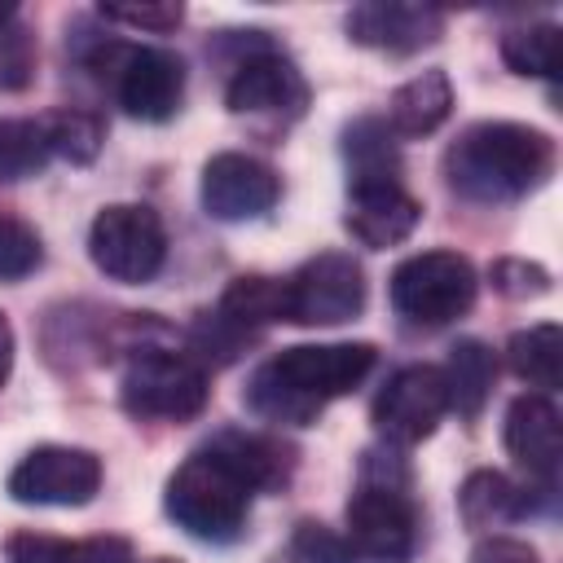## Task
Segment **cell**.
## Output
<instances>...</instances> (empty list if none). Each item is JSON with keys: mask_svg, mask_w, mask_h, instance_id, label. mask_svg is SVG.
I'll use <instances>...</instances> for the list:
<instances>
[{"mask_svg": "<svg viewBox=\"0 0 563 563\" xmlns=\"http://www.w3.org/2000/svg\"><path fill=\"white\" fill-rule=\"evenodd\" d=\"M101 488V457L75 444H40L9 471V497L22 506H84Z\"/></svg>", "mask_w": 563, "mask_h": 563, "instance_id": "cell-8", "label": "cell"}, {"mask_svg": "<svg viewBox=\"0 0 563 563\" xmlns=\"http://www.w3.org/2000/svg\"><path fill=\"white\" fill-rule=\"evenodd\" d=\"M44 141H48V154L84 167V163H92L101 154L106 128L88 110H62V114H48L44 119Z\"/></svg>", "mask_w": 563, "mask_h": 563, "instance_id": "cell-26", "label": "cell"}, {"mask_svg": "<svg viewBox=\"0 0 563 563\" xmlns=\"http://www.w3.org/2000/svg\"><path fill=\"white\" fill-rule=\"evenodd\" d=\"M493 286L510 299H537L550 290V273L532 260H497L493 264Z\"/></svg>", "mask_w": 563, "mask_h": 563, "instance_id": "cell-31", "label": "cell"}, {"mask_svg": "<svg viewBox=\"0 0 563 563\" xmlns=\"http://www.w3.org/2000/svg\"><path fill=\"white\" fill-rule=\"evenodd\" d=\"M444 409H449V391L435 365H405L374 396V422L396 444H418L422 435H431Z\"/></svg>", "mask_w": 563, "mask_h": 563, "instance_id": "cell-10", "label": "cell"}, {"mask_svg": "<svg viewBox=\"0 0 563 563\" xmlns=\"http://www.w3.org/2000/svg\"><path fill=\"white\" fill-rule=\"evenodd\" d=\"M457 510H462L466 528H497L506 519H519L528 510V501L501 471H475L457 493Z\"/></svg>", "mask_w": 563, "mask_h": 563, "instance_id": "cell-21", "label": "cell"}, {"mask_svg": "<svg viewBox=\"0 0 563 563\" xmlns=\"http://www.w3.org/2000/svg\"><path fill=\"white\" fill-rule=\"evenodd\" d=\"M246 501H251V488L207 449H198L189 462H180L163 493L167 515L189 537L216 541V545L233 541L246 528Z\"/></svg>", "mask_w": 563, "mask_h": 563, "instance_id": "cell-3", "label": "cell"}, {"mask_svg": "<svg viewBox=\"0 0 563 563\" xmlns=\"http://www.w3.org/2000/svg\"><path fill=\"white\" fill-rule=\"evenodd\" d=\"M48 163L44 123L0 119V180H26Z\"/></svg>", "mask_w": 563, "mask_h": 563, "instance_id": "cell-27", "label": "cell"}, {"mask_svg": "<svg viewBox=\"0 0 563 563\" xmlns=\"http://www.w3.org/2000/svg\"><path fill=\"white\" fill-rule=\"evenodd\" d=\"M554 167V141L541 128L484 119L471 123L444 154V176L466 202H515Z\"/></svg>", "mask_w": 563, "mask_h": 563, "instance_id": "cell-2", "label": "cell"}, {"mask_svg": "<svg viewBox=\"0 0 563 563\" xmlns=\"http://www.w3.org/2000/svg\"><path fill=\"white\" fill-rule=\"evenodd\" d=\"M347 163H352V185L361 180H396L400 172V154L391 141V128L378 119H356L347 132Z\"/></svg>", "mask_w": 563, "mask_h": 563, "instance_id": "cell-24", "label": "cell"}, {"mask_svg": "<svg viewBox=\"0 0 563 563\" xmlns=\"http://www.w3.org/2000/svg\"><path fill=\"white\" fill-rule=\"evenodd\" d=\"M506 356H510V369L532 383V387H559V365H563V330L554 321H541V325H528L519 334H510L506 343Z\"/></svg>", "mask_w": 563, "mask_h": 563, "instance_id": "cell-22", "label": "cell"}, {"mask_svg": "<svg viewBox=\"0 0 563 563\" xmlns=\"http://www.w3.org/2000/svg\"><path fill=\"white\" fill-rule=\"evenodd\" d=\"M471 563H541V559H537L532 545H523V541H515V537H488V541L475 550Z\"/></svg>", "mask_w": 563, "mask_h": 563, "instance_id": "cell-34", "label": "cell"}, {"mask_svg": "<svg viewBox=\"0 0 563 563\" xmlns=\"http://www.w3.org/2000/svg\"><path fill=\"white\" fill-rule=\"evenodd\" d=\"M101 18L163 35V31H176L185 22V9L180 4H101Z\"/></svg>", "mask_w": 563, "mask_h": 563, "instance_id": "cell-32", "label": "cell"}, {"mask_svg": "<svg viewBox=\"0 0 563 563\" xmlns=\"http://www.w3.org/2000/svg\"><path fill=\"white\" fill-rule=\"evenodd\" d=\"M224 101L233 114H251V119H295L308 101V84L303 75L277 57V53H255L246 57L229 88H224Z\"/></svg>", "mask_w": 563, "mask_h": 563, "instance_id": "cell-13", "label": "cell"}, {"mask_svg": "<svg viewBox=\"0 0 563 563\" xmlns=\"http://www.w3.org/2000/svg\"><path fill=\"white\" fill-rule=\"evenodd\" d=\"M440 31H444V18L440 9H427V4H356L347 13V35L383 53H418L435 44Z\"/></svg>", "mask_w": 563, "mask_h": 563, "instance_id": "cell-15", "label": "cell"}, {"mask_svg": "<svg viewBox=\"0 0 563 563\" xmlns=\"http://www.w3.org/2000/svg\"><path fill=\"white\" fill-rule=\"evenodd\" d=\"M9 563H136L123 537H88V541H57L44 532H13Z\"/></svg>", "mask_w": 563, "mask_h": 563, "instance_id": "cell-19", "label": "cell"}, {"mask_svg": "<svg viewBox=\"0 0 563 563\" xmlns=\"http://www.w3.org/2000/svg\"><path fill=\"white\" fill-rule=\"evenodd\" d=\"M207 453L220 457L251 493L255 488H277V484L290 479V453L277 440L255 435V431H220V435H211Z\"/></svg>", "mask_w": 563, "mask_h": 563, "instance_id": "cell-17", "label": "cell"}, {"mask_svg": "<svg viewBox=\"0 0 563 563\" xmlns=\"http://www.w3.org/2000/svg\"><path fill=\"white\" fill-rule=\"evenodd\" d=\"M453 110V84L444 70H422L405 79L387 101V123L396 136H427Z\"/></svg>", "mask_w": 563, "mask_h": 563, "instance_id": "cell-18", "label": "cell"}, {"mask_svg": "<svg viewBox=\"0 0 563 563\" xmlns=\"http://www.w3.org/2000/svg\"><path fill=\"white\" fill-rule=\"evenodd\" d=\"M40 260H44L40 233L26 220H18V216H0V277L18 282V277L35 273Z\"/></svg>", "mask_w": 563, "mask_h": 563, "instance_id": "cell-29", "label": "cell"}, {"mask_svg": "<svg viewBox=\"0 0 563 563\" xmlns=\"http://www.w3.org/2000/svg\"><path fill=\"white\" fill-rule=\"evenodd\" d=\"M13 13H18V9H13L9 0H0V22H4V18H13Z\"/></svg>", "mask_w": 563, "mask_h": 563, "instance_id": "cell-36", "label": "cell"}, {"mask_svg": "<svg viewBox=\"0 0 563 563\" xmlns=\"http://www.w3.org/2000/svg\"><path fill=\"white\" fill-rule=\"evenodd\" d=\"M506 453L537 479H554L559 475V453H563V435H559V409L541 396L528 391L519 400H510L506 409Z\"/></svg>", "mask_w": 563, "mask_h": 563, "instance_id": "cell-16", "label": "cell"}, {"mask_svg": "<svg viewBox=\"0 0 563 563\" xmlns=\"http://www.w3.org/2000/svg\"><path fill=\"white\" fill-rule=\"evenodd\" d=\"M374 369L369 343H299L268 356L251 383L246 405L268 422L308 427L334 396H347Z\"/></svg>", "mask_w": 563, "mask_h": 563, "instance_id": "cell-1", "label": "cell"}, {"mask_svg": "<svg viewBox=\"0 0 563 563\" xmlns=\"http://www.w3.org/2000/svg\"><path fill=\"white\" fill-rule=\"evenodd\" d=\"M559 26L554 22H532V26H515L501 35V57L515 75H537V79H554L559 75Z\"/></svg>", "mask_w": 563, "mask_h": 563, "instance_id": "cell-25", "label": "cell"}, {"mask_svg": "<svg viewBox=\"0 0 563 563\" xmlns=\"http://www.w3.org/2000/svg\"><path fill=\"white\" fill-rule=\"evenodd\" d=\"M475 264L457 251H422L396 264L387 290L400 317L418 325H449L475 303Z\"/></svg>", "mask_w": 563, "mask_h": 563, "instance_id": "cell-5", "label": "cell"}, {"mask_svg": "<svg viewBox=\"0 0 563 563\" xmlns=\"http://www.w3.org/2000/svg\"><path fill=\"white\" fill-rule=\"evenodd\" d=\"M9 369H13V325H9V317L0 312V387H4Z\"/></svg>", "mask_w": 563, "mask_h": 563, "instance_id": "cell-35", "label": "cell"}, {"mask_svg": "<svg viewBox=\"0 0 563 563\" xmlns=\"http://www.w3.org/2000/svg\"><path fill=\"white\" fill-rule=\"evenodd\" d=\"M295 550H299V559H308V563H352V545L339 541L334 532H325L321 523H299Z\"/></svg>", "mask_w": 563, "mask_h": 563, "instance_id": "cell-33", "label": "cell"}, {"mask_svg": "<svg viewBox=\"0 0 563 563\" xmlns=\"http://www.w3.org/2000/svg\"><path fill=\"white\" fill-rule=\"evenodd\" d=\"M251 339H255V334H251L246 325H238L233 317H224L220 308H216V312H202V317L194 321V347H198L202 356H211L216 365H229Z\"/></svg>", "mask_w": 563, "mask_h": 563, "instance_id": "cell-30", "label": "cell"}, {"mask_svg": "<svg viewBox=\"0 0 563 563\" xmlns=\"http://www.w3.org/2000/svg\"><path fill=\"white\" fill-rule=\"evenodd\" d=\"M422 207L400 189V180H361L347 194V233L365 246H396L418 229Z\"/></svg>", "mask_w": 563, "mask_h": 563, "instance_id": "cell-14", "label": "cell"}, {"mask_svg": "<svg viewBox=\"0 0 563 563\" xmlns=\"http://www.w3.org/2000/svg\"><path fill=\"white\" fill-rule=\"evenodd\" d=\"M282 185L277 172L251 154H216L202 167V207L216 220H255L264 211H273Z\"/></svg>", "mask_w": 563, "mask_h": 563, "instance_id": "cell-12", "label": "cell"}, {"mask_svg": "<svg viewBox=\"0 0 563 563\" xmlns=\"http://www.w3.org/2000/svg\"><path fill=\"white\" fill-rule=\"evenodd\" d=\"M365 308V273L343 251H321L286 277V321L339 325Z\"/></svg>", "mask_w": 563, "mask_h": 563, "instance_id": "cell-7", "label": "cell"}, {"mask_svg": "<svg viewBox=\"0 0 563 563\" xmlns=\"http://www.w3.org/2000/svg\"><path fill=\"white\" fill-rule=\"evenodd\" d=\"M440 378H444V391H449V409H457L462 418H475L484 409L488 391H493L497 361L479 339H462L449 352V365L440 369Z\"/></svg>", "mask_w": 563, "mask_h": 563, "instance_id": "cell-20", "label": "cell"}, {"mask_svg": "<svg viewBox=\"0 0 563 563\" xmlns=\"http://www.w3.org/2000/svg\"><path fill=\"white\" fill-rule=\"evenodd\" d=\"M119 400L145 422H189L207 405V369L189 352L136 347L119 378Z\"/></svg>", "mask_w": 563, "mask_h": 563, "instance_id": "cell-4", "label": "cell"}, {"mask_svg": "<svg viewBox=\"0 0 563 563\" xmlns=\"http://www.w3.org/2000/svg\"><path fill=\"white\" fill-rule=\"evenodd\" d=\"M88 255L110 282L141 286L167 260L163 220L141 202H114V207L97 211V220L88 229Z\"/></svg>", "mask_w": 563, "mask_h": 563, "instance_id": "cell-6", "label": "cell"}, {"mask_svg": "<svg viewBox=\"0 0 563 563\" xmlns=\"http://www.w3.org/2000/svg\"><path fill=\"white\" fill-rule=\"evenodd\" d=\"M35 79V35L13 13L0 22V92H18Z\"/></svg>", "mask_w": 563, "mask_h": 563, "instance_id": "cell-28", "label": "cell"}, {"mask_svg": "<svg viewBox=\"0 0 563 563\" xmlns=\"http://www.w3.org/2000/svg\"><path fill=\"white\" fill-rule=\"evenodd\" d=\"M347 545L374 563H405L418 545V515L400 484L365 479L347 501Z\"/></svg>", "mask_w": 563, "mask_h": 563, "instance_id": "cell-9", "label": "cell"}, {"mask_svg": "<svg viewBox=\"0 0 563 563\" xmlns=\"http://www.w3.org/2000/svg\"><path fill=\"white\" fill-rule=\"evenodd\" d=\"M114 97L132 119L163 123L185 101V62L167 48H119Z\"/></svg>", "mask_w": 563, "mask_h": 563, "instance_id": "cell-11", "label": "cell"}, {"mask_svg": "<svg viewBox=\"0 0 563 563\" xmlns=\"http://www.w3.org/2000/svg\"><path fill=\"white\" fill-rule=\"evenodd\" d=\"M216 308L255 334L273 321H286V282H273V277H260V273L238 277V282H229V290L220 295Z\"/></svg>", "mask_w": 563, "mask_h": 563, "instance_id": "cell-23", "label": "cell"}]
</instances>
